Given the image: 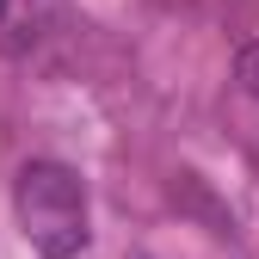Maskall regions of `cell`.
Returning <instances> with one entry per match:
<instances>
[{
    "label": "cell",
    "mask_w": 259,
    "mask_h": 259,
    "mask_svg": "<svg viewBox=\"0 0 259 259\" xmlns=\"http://www.w3.org/2000/svg\"><path fill=\"white\" fill-rule=\"evenodd\" d=\"M13 210L44 259H74L87 247V185L56 160H31L13 179Z\"/></svg>",
    "instance_id": "6da1fadb"
},
{
    "label": "cell",
    "mask_w": 259,
    "mask_h": 259,
    "mask_svg": "<svg viewBox=\"0 0 259 259\" xmlns=\"http://www.w3.org/2000/svg\"><path fill=\"white\" fill-rule=\"evenodd\" d=\"M241 87L259 93V50H241Z\"/></svg>",
    "instance_id": "7a4b0ae2"
}]
</instances>
